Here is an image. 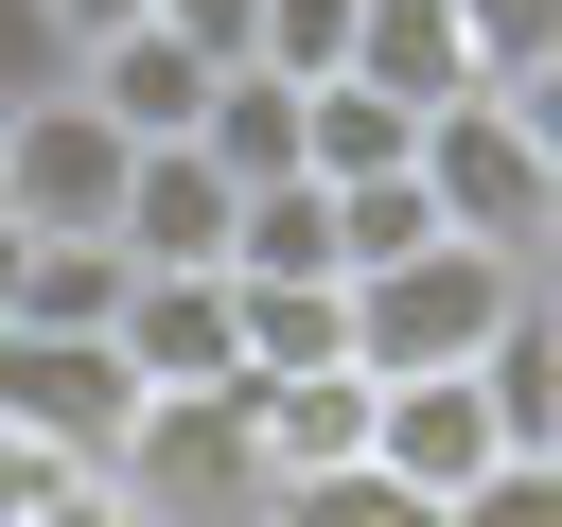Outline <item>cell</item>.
Segmentation results:
<instances>
[{"label": "cell", "mask_w": 562, "mask_h": 527, "mask_svg": "<svg viewBox=\"0 0 562 527\" xmlns=\"http://www.w3.org/2000/svg\"><path fill=\"white\" fill-rule=\"evenodd\" d=\"M105 474L140 492V527H263V509H281L246 386H140V422H123Z\"/></svg>", "instance_id": "obj_1"}, {"label": "cell", "mask_w": 562, "mask_h": 527, "mask_svg": "<svg viewBox=\"0 0 562 527\" xmlns=\"http://www.w3.org/2000/svg\"><path fill=\"white\" fill-rule=\"evenodd\" d=\"M105 351L140 386H246V316H228V264H123V316Z\"/></svg>", "instance_id": "obj_6"}, {"label": "cell", "mask_w": 562, "mask_h": 527, "mask_svg": "<svg viewBox=\"0 0 562 527\" xmlns=\"http://www.w3.org/2000/svg\"><path fill=\"white\" fill-rule=\"evenodd\" d=\"M527 281H544V299H562V211H544V246H527Z\"/></svg>", "instance_id": "obj_23"}, {"label": "cell", "mask_w": 562, "mask_h": 527, "mask_svg": "<svg viewBox=\"0 0 562 527\" xmlns=\"http://www.w3.org/2000/svg\"><path fill=\"white\" fill-rule=\"evenodd\" d=\"M404 158H422V105H386V88H351V70L299 88V176L351 193V176H404Z\"/></svg>", "instance_id": "obj_13"}, {"label": "cell", "mask_w": 562, "mask_h": 527, "mask_svg": "<svg viewBox=\"0 0 562 527\" xmlns=\"http://www.w3.org/2000/svg\"><path fill=\"white\" fill-rule=\"evenodd\" d=\"M228 281H351V246H334V176H246V211H228Z\"/></svg>", "instance_id": "obj_11"}, {"label": "cell", "mask_w": 562, "mask_h": 527, "mask_svg": "<svg viewBox=\"0 0 562 527\" xmlns=\"http://www.w3.org/2000/svg\"><path fill=\"white\" fill-rule=\"evenodd\" d=\"M509 299H527V264H509V246L422 228L404 264H369V281H351V369H474Z\"/></svg>", "instance_id": "obj_2"}, {"label": "cell", "mask_w": 562, "mask_h": 527, "mask_svg": "<svg viewBox=\"0 0 562 527\" xmlns=\"http://www.w3.org/2000/svg\"><path fill=\"white\" fill-rule=\"evenodd\" d=\"M18 527H140V492H123L105 457H35V492H18Z\"/></svg>", "instance_id": "obj_17"}, {"label": "cell", "mask_w": 562, "mask_h": 527, "mask_svg": "<svg viewBox=\"0 0 562 527\" xmlns=\"http://www.w3.org/2000/svg\"><path fill=\"white\" fill-rule=\"evenodd\" d=\"M369 457H386L422 509H457L509 439H492V386H474V369H369Z\"/></svg>", "instance_id": "obj_7"}, {"label": "cell", "mask_w": 562, "mask_h": 527, "mask_svg": "<svg viewBox=\"0 0 562 527\" xmlns=\"http://www.w3.org/2000/svg\"><path fill=\"white\" fill-rule=\"evenodd\" d=\"M246 53H263L281 88H316V70H351V0H263V18H246Z\"/></svg>", "instance_id": "obj_16"}, {"label": "cell", "mask_w": 562, "mask_h": 527, "mask_svg": "<svg viewBox=\"0 0 562 527\" xmlns=\"http://www.w3.org/2000/svg\"><path fill=\"white\" fill-rule=\"evenodd\" d=\"M246 422H263V474H334L369 457V369H263Z\"/></svg>", "instance_id": "obj_12"}, {"label": "cell", "mask_w": 562, "mask_h": 527, "mask_svg": "<svg viewBox=\"0 0 562 527\" xmlns=\"http://www.w3.org/2000/svg\"><path fill=\"white\" fill-rule=\"evenodd\" d=\"M140 422V369L105 334H53V316H0V439L18 457H123Z\"/></svg>", "instance_id": "obj_4"}, {"label": "cell", "mask_w": 562, "mask_h": 527, "mask_svg": "<svg viewBox=\"0 0 562 527\" xmlns=\"http://www.w3.org/2000/svg\"><path fill=\"white\" fill-rule=\"evenodd\" d=\"M439 527H562V457H492V474H474Z\"/></svg>", "instance_id": "obj_18"}, {"label": "cell", "mask_w": 562, "mask_h": 527, "mask_svg": "<svg viewBox=\"0 0 562 527\" xmlns=\"http://www.w3.org/2000/svg\"><path fill=\"white\" fill-rule=\"evenodd\" d=\"M509 123H527V141L562 158V53H527V70H509Z\"/></svg>", "instance_id": "obj_21"}, {"label": "cell", "mask_w": 562, "mask_h": 527, "mask_svg": "<svg viewBox=\"0 0 562 527\" xmlns=\"http://www.w3.org/2000/svg\"><path fill=\"white\" fill-rule=\"evenodd\" d=\"M53 18H70V53H88V35H123V18H140V0H53Z\"/></svg>", "instance_id": "obj_22"}, {"label": "cell", "mask_w": 562, "mask_h": 527, "mask_svg": "<svg viewBox=\"0 0 562 527\" xmlns=\"http://www.w3.org/2000/svg\"><path fill=\"white\" fill-rule=\"evenodd\" d=\"M263 527H439V509H422L386 457H334V474H281V509H263Z\"/></svg>", "instance_id": "obj_15"}, {"label": "cell", "mask_w": 562, "mask_h": 527, "mask_svg": "<svg viewBox=\"0 0 562 527\" xmlns=\"http://www.w3.org/2000/svg\"><path fill=\"white\" fill-rule=\"evenodd\" d=\"M246 316V386L263 369H351V281H228Z\"/></svg>", "instance_id": "obj_14"}, {"label": "cell", "mask_w": 562, "mask_h": 527, "mask_svg": "<svg viewBox=\"0 0 562 527\" xmlns=\"http://www.w3.org/2000/svg\"><path fill=\"white\" fill-rule=\"evenodd\" d=\"M422 211L439 228H474V246H544V211H562V158L509 123V88H457V105H422Z\"/></svg>", "instance_id": "obj_3"}, {"label": "cell", "mask_w": 562, "mask_h": 527, "mask_svg": "<svg viewBox=\"0 0 562 527\" xmlns=\"http://www.w3.org/2000/svg\"><path fill=\"white\" fill-rule=\"evenodd\" d=\"M18 492H35V457H18V439H0V527H18Z\"/></svg>", "instance_id": "obj_24"}, {"label": "cell", "mask_w": 562, "mask_h": 527, "mask_svg": "<svg viewBox=\"0 0 562 527\" xmlns=\"http://www.w3.org/2000/svg\"><path fill=\"white\" fill-rule=\"evenodd\" d=\"M351 88H386V105H457V88H492V70H474L457 0H351Z\"/></svg>", "instance_id": "obj_10"}, {"label": "cell", "mask_w": 562, "mask_h": 527, "mask_svg": "<svg viewBox=\"0 0 562 527\" xmlns=\"http://www.w3.org/2000/svg\"><path fill=\"white\" fill-rule=\"evenodd\" d=\"M457 35H474V70L509 88L527 53H562V0H457Z\"/></svg>", "instance_id": "obj_20"}, {"label": "cell", "mask_w": 562, "mask_h": 527, "mask_svg": "<svg viewBox=\"0 0 562 527\" xmlns=\"http://www.w3.org/2000/svg\"><path fill=\"white\" fill-rule=\"evenodd\" d=\"M35 88H70V18L53 0H0V105H35Z\"/></svg>", "instance_id": "obj_19"}, {"label": "cell", "mask_w": 562, "mask_h": 527, "mask_svg": "<svg viewBox=\"0 0 562 527\" xmlns=\"http://www.w3.org/2000/svg\"><path fill=\"white\" fill-rule=\"evenodd\" d=\"M0 299H18V228H0Z\"/></svg>", "instance_id": "obj_25"}, {"label": "cell", "mask_w": 562, "mask_h": 527, "mask_svg": "<svg viewBox=\"0 0 562 527\" xmlns=\"http://www.w3.org/2000/svg\"><path fill=\"white\" fill-rule=\"evenodd\" d=\"M123 123L88 105V88H35V105H0V228H105L123 211Z\"/></svg>", "instance_id": "obj_5"}, {"label": "cell", "mask_w": 562, "mask_h": 527, "mask_svg": "<svg viewBox=\"0 0 562 527\" xmlns=\"http://www.w3.org/2000/svg\"><path fill=\"white\" fill-rule=\"evenodd\" d=\"M228 176H211V141H140L123 158V211H105V246L123 264H228Z\"/></svg>", "instance_id": "obj_9"}, {"label": "cell", "mask_w": 562, "mask_h": 527, "mask_svg": "<svg viewBox=\"0 0 562 527\" xmlns=\"http://www.w3.org/2000/svg\"><path fill=\"white\" fill-rule=\"evenodd\" d=\"M211 70H228V53H193L176 18H123V35L70 53V88H88L123 141H193V123H211Z\"/></svg>", "instance_id": "obj_8"}]
</instances>
